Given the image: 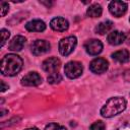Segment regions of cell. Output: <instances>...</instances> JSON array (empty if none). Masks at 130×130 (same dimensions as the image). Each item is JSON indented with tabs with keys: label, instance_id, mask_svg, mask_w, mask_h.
Wrapping results in <instances>:
<instances>
[{
	"label": "cell",
	"instance_id": "obj_15",
	"mask_svg": "<svg viewBox=\"0 0 130 130\" xmlns=\"http://www.w3.org/2000/svg\"><path fill=\"white\" fill-rule=\"evenodd\" d=\"M112 58L118 63H127L130 60V53L128 52V50L122 49V50H119L113 53Z\"/></svg>",
	"mask_w": 130,
	"mask_h": 130
},
{
	"label": "cell",
	"instance_id": "obj_12",
	"mask_svg": "<svg viewBox=\"0 0 130 130\" xmlns=\"http://www.w3.org/2000/svg\"><path fill=\"white\" fill-rule=\"evenodd\" d=\"M125 40H126V35L119 30H114V31L110 32L108 36V42H109V44H111L113 46L120 45V44L124 43Z\"/></svg>",
	"mask_w": 130,
	"mask_h": 130
},
{
	"label": "cell",
	"instance_id": "obj_9",
	"mask_svg": "<svg viewBox=\"0 0 130 130\" xmlns=\"http://www.w3.org/2000/svg\"><path fill=\"white\" fill-rule=\"evenodd\" d=\"M84 48L87 54L95 56V55H99L103 51V44L100 40L91 39L84 44Z\"/></svg>",
	"mask_w": 130,
	"mask_h": 130
},
{
	"label": "cell",
	"instance_id": "obj_20",
	"mask_svg": "<svg viewBox=\"0 0 130 130\" xmlns=\"http://www.w3.org/2000/svg\"><path fill=\"white\" fill-rule=\"evenodd\" d=\"M45 130H67L64 126H61L56 123H50L45 127Z\"/></svg>",
	"mask_w": 130,
	"mask_h": 130
},
{
	"label": "cell",
	"instance_id": "obj_3",
	"mask_svg": "<svg viewBox=\"0 0 130 130\" xmlns=\"http://www.w3.org/2000/svg\"><path fill=\"white\" fill-rule=\"evenodd\" d=\"M77 45V40L74 36H69L59 42V52L63 56L70 55Z\"/></svg>",
	"mask_w": 130,
	"mask_h": 130
},
{
	"label": "cell",
	"instance_id": "obj_25",
	"mask_svg": "<svg viewBox=\"0 0 130 130\" xmlns=\"http://www.w3.org/2000/svg\"><path fill=\"white\" fill-rule=\"evenodd\" d=\"M25 130H39L37 127H31V128H27V129H25Z\"/></svg>",
	"mask_w": 130,
	"mask_h": 130
},
{
	"label": "cell",
	"instance_id": "obj_24",
	"mask_svg": "<svg viewBox=\"0 0 130 130\" xmlns=\"http://www.w3.org/2000/svg\"><path fill=\"white\" fill-rule=\"evenodd\" d=\"M6 89H8V85H6L4 81H1V91L3 92V91H5Z\"/></svg>",
	"mask_w": 130,
	"mask_h": 130
},
{
	"label": "cell",
	"instance_id": "obj_26",
	"mask_svg": "<svg viewBox=\"0 0 130 130\" xmlns=\"http://www.w3.org/2000/svg\"><path fill=\"white\" fill-rule=\"evenodd\" d=\"M5 113H6V111H4V110H1V116H4V115H5Z\"/></svg>",
	"mask_w": 130,
	"mask_h": 130
},
{
	"label": "cell",
	"instance_id": "obj_1",
	"mask_svg": "<svg viewBox=\"0 0 130 130\" xmlns=\"http://www.w3.org/2000/svg\"><path fill=\"white\" fill-rule=\"evenodd\" d=\"M126 100L123 96H114L109 99L101 109V115L104 118H112L119 115L126 109Z\"/></svg>",
	"mask_w": 130,
	"mask_h": 130
},
{
	"label": "cell",
	"instance_id": "obj_6",
	"mask_svg": "<svg viewBox=\"0 0 130 130\" xmlns=\"http://www.w3.org/2000/svg\"><path fill=\"white\" fill-rule=\"evenodd\" d=\"M109 63L104 58H95L89 64V69L95 74H102L108 70Z\"/></svg>",
	"mask_w": 130,
	"mask_h": 130
},
{
	"label": "cell",
	"instance_id": "obj_4",
	"mask_svg": "<svg viewBox=\"0 0 130 130\" xmlns=\"http://www.w3.org/2000/svg\"><path fill=\"white\" fill-rule=\"evenodd\" d=\"M64 71H65V74L67 77L74 79V78L79 77L82 74L83 68H82L81 63H79L77 61H70L65 65Z\"/></svg>",
	"mask_w": 130,
	"mask_h": 130
},
{
	"label": "cell",
	"instance_id": "obj_5",
	"mask_svg": "<svg viewBox=\"0 0 130 130\" xmlns=\"http://www.w3.org/2000/svg\"><path fill=\"white\" fill-rule=\"evenodd\" d=\"M51 45L48 41L46 40H36L31 45H30V50L31 53L36 56L39 55H43L47 52L50 51Z\"/></svg>",
	"mask_w": 130,
	"mask_h": 130
},
{
	"label": "cell",
	"instance_id": "obj_16",
	"mask_svg": "<svg viewBox=\"0 0 130 130\" xmlns=\"http://www.w3.org/2000/svg\"><path fill=\"white\" fill-rule=\"evenodd\" d=\"M112 28H113V22H112L111 20H105V21L100 22V23L95 26L94 30H95V32L99 34V35H105L106 32L110 31Z\"/></svg>",
	"mask_w": 130,
	"mask_h": 130
},
{
	"label": "cell",
	"instance_id": "obj_17",
	"mask_svg": "<svg viewBox=\"0 0 130 130\" xmlns=\"http://www.w3.org/2000/svg\"><path fill=\"white\" fill-rule=\"evenodd\" d=\"M102 13H103V8L98 3L90 5L86 10V14L89 17H100L102 15Z\"/></svg>",
	"mask_w": 130,
	"mask_h": 130
},
{
	"label": "cell",
	"instance_id": "obj_19",
	"mask_svg": "<svg viewBox=\"0 0 130 130\" xmlns=\"http://www.w3.org/2000/svg\"><path fill=\"white\" fill-rule=\"evenodd\" d=\"M106 128V125L103 121H98V122H94L93 124H91L89 130H105Z\"/></svg>",
	"mask_w": 130,
	"mask_h": 130
},
{
	"label": "cell",
	"instance_id": "obj_8",
	"mask_svg": "<svg viewBox=\"0 0 130 130\" xmlns=\"http://www.w3.org/2000/svg\"><path fill=\"white\" fill-rule=\"evenodd\" d=\"M61 66V61L56 58V57H51V58H48L46 59L43 64H42V68L44 71L46 72H49L50 74L51 73H56L58 72L59 68Z\"/></svg>",
	"mask_w": 130,
	"mask_h": 130
},
{
	"label": "cell",
	"instance_id": "obj_27",
	"mask_svg": "<svg viewBox=\"0 0 130 130\" xmlns=\"http://www.w3.org/2000/svg\"><path fill=\"white\" fill-rule=\"evenodd\" d=\"M129 21H130V18H129Z\"/></svg>",
	"mask_w": 130,
	"mask_h": 130
},
{
	"label": "cell",
	"instance_id": "obj_23",
	"mask_svg": "<svg viewBox=\"0 0 130 130\" xmlns=\"http://www.w3.org/2000/svg\"><path fill=\"white\" fill-rule=\"evenodd\" d=\"M124 79L127 80V81H130V69L127 70V71H125V73H124Z\"/></svg>",
	"mask_w": 130,
	"mask_h": 130
},
{
	"label": "cell",
	"instance_id": "obj_2",
	"mask_svg": "<svg viewBox=\"0 0 130 130\" xmlns=\"http://www.w3.org/2000/svg\"><path fill=\"white\" fill-rule=\"evenodd\" d=\"M22 59L16 54H8L1 60V73L7 76L16 75L22 68Z\"/></svg>",
	"mask_w": 130,
	"mask_h": 130
},
{
	"label": "cell",
	"instance_id": "obj_11",
	"mask_svg": "<svg viewBox=\"0 0 130 130\" xmlns=\"http://www.w3.org/2000/svg\"><path fill=\"white\" fill-rule=\"evenodd\" d=\"M50 26L56 31H65L69 27V22L63 17H55L51 20Z\"/></svg>",
	"mask_w": 130,
	"mask_h": 130
},
{
	"label": "cell",
	"instance_id": "obj_18",
	"mask_svg": "<svg viewBox=\"0 0 130 130\" xmlns=\"http://www.w3.org/2000/svg\"><path fill=\"white\" fill-rule=\"evenodd\" d=\"M47 80H48V82L51 83V84L59 83V82L62 80V76H61V74L58 73V72H56V73H51V74H49Z\"/></svg>",
	"mask_w": 130,
	"mask_h": 130
},
{
	"label": "cell",
	"instance_id": "obj_7",
	"mask_svg": "<svg viewBox=\"0 0 130 130\" xmlns=\"http://www.w3.org/2000/svg\"><path fill=\"white\" fill-rule=\"evenodd\" d=\"M127 8H128L127 3L123 1H112L109 4L110 12L116 17H121L122 15H124L127 11Z\"/></svg>",
	"mask_w": 130,
	"mask_h": 130
},
{
	"label": "cell",
	"instance_id": "obj_22",
	"mask_svg": "<svg viewBox=\"0 0 130 130\" xmlns=\"http://www.w3.org/2000/svg\"><path fill=\"white\" fill-rule=\"evenodd\" d=\"M0 8H1V16H5V14L8 12L9 10V5L7 2H4L2 1L0 3Z\"/></svg>",
	"mask_w": 130,
	"mask_h": 130
},
{
	"label": "cell",
	"instance_id": "obj_14",
	"mask_svg": "<svg viewBox=\"0 0 130 130\" xmlns=\"http://www.w3.org/2000/svg\"><path fill=\"white\" fill-rule=\"evenodd\" d=\"M25 38L22 36H15L9 43V50L10 51H20L22 50L25 44Z\"/></svg>",
	"mask_w": 130,
	"mask_h": 130
},
{
	"label": "cell",
	"instance_id": "obj_10",
	"mask_svg": "<svg viewBox=\"0 0 130 130\" xmlns=\"http://www.w3.org/2000/svg\"><path fill=\"white\" fill-rule=\"evenodd\" d=\"M42 82V77L38 72H29L21 79V84L24 86H37Z\"/></svg>",
	"mask_w": 130,
	"mask_h": 130
},
{
	"label": "cell",
	"instance_id": "obj_21",
	"mask_svg": "<svg viewBox=\"0 0 130 130\" xmlns=\"http://www.w3.org/2000/svg\"><path fill=\"white\" fill-rule=\"evenodd\" d=\"M9 37H10V32H9L7 29L2 28V29H1V39H2L1 47H3V46L5 45V43H6V42L8 41V39H9Z\"/></svg>",
	"mask_w": 130,
	"mask_h": 130
},
{
	"label": "cell",
	"instance_id": "obj_13",
	"mask_svg": "<svg viewBox=\"0 0 130 130\" xmlns=\"http://www.w3.org/2000/svg\"><path fill=\"white\" fill-rule=\"evenodd\" d=\"M25 28L28 31H44L46 29V23L41 19H34L25 24Z\"/></svg>",
	"mask_w": 130,
	"mask_h": 130
}]
</instances>
